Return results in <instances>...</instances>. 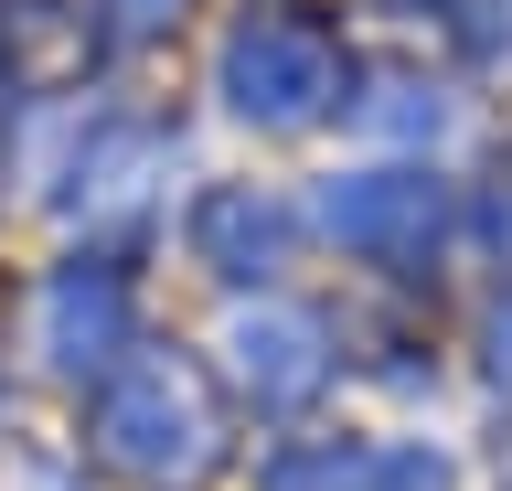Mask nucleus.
Listing matches in <instances>:
<instances>
[{
	"instance_id": "nucleus-1",
	"label": "nucleus",
	"mask_w": 512,
	"mask_h": 491,
	"mask_svg": "<svg viewBox=\"0 0 512 491\" xmlns=\"http://www.w3.org/2000/svg\"><path fill=\"white\" fill-rule=\"evenodd\" d=\"M96 438L139 481H192L214 459V417H203V395H192L182 363H128L118 385L96 395Z\"/></svg>"
},
{
	"instance_id": "nucleus-2",
	"label": "nucleus",
	"mask_w": 512,
	"mask_h": 491,
	"mask_svg": "<svg viewBox=\"0 0 512 491\" xmlns=\"http://www.w3.org/2000/svg\"><path fill=\"white\" fill-rule=\"evenodd\" d=\"M224 97H235V118H256V129H310L320 107L342 97V65H331V43H320L310 22L246 11L235 43H224Z\"/></svg>"
},
{
	"instance_id": "nucleus-3",
	"label": "nucleus",
	"mask_w": 512,
	"mask_h": 491,
	"mask_svg": "<svg viewBox=\"0 0 512 491\" xmlns=\"http://www.w3.org/2000/svg\"><path fill=\"white\" fill-rule=\"evenodd\" d=\"M128 331V289L107 267H54L43 299H32V353L54 363V374H96V363L118 353Z\"/></svg>"
},
{
	"instance_id": "nucleus-4",
	"label": "nucleus",
	"mask_w": 512,
	"mask_h": 491,
	"mask_svg": "<svg viewBox=\"0 0 512 491\" xmlns=\"http://www.w3.org/2000/svg\"><path fill=\"white\" fill-rule=\"evenodd\" d=\"M224 363H235V385H246L256 406H299V395H320V374H331L320 321H299V310H235Z\"/></svg>"
},
{
	"instance_id": "nucleus-5",
	"label": "nucleus",
	"mask_w": 512,
	"mask_h": 491,
	"mask_svg": "<svg viewBox=\"0 0 512 491\" xmlns=\"http://www.w3.org/2000/svg\"><path fill=\"white\" fill-rule=\"evenodd\" d=\"M267 491H448L438 449H384V438H331V449H288Z\"/></svg>"
},
{
	"instance_id": "nucleus-6",
	"label": "nucleus",
	"mask_w": 512,
	"mask_h": 491,
	"mask_svg": "<svg viewBox=\"0 0 512 491\" xmlns=\"http://www.w3.org/2000/svg\"><path fill=\"white\" fill-rule=\"evenodd\" d=\"M320 214H331L342 246L395 257V246H427V225H438V182H416V171H352V182L320 193Z\"/></svg>"
},
{
	"instance_id": "nucleus-7",
	"label": "nucleus",
	"mask_w": 512,
	"mask_h": 491,
	"mask_svg": "<svg viewBox=\"0 0 512 491\" xmlns=\"http://www.w3.org/2000/svg\"><path fill=\"white\" fill-rule=\"evenodd\" d=\"M192 257L224 267V278H267V267L288 257V203L256 193V182H224V193H203V214H192Z\"/></svg>"
},
{
	"instance_id": "nucleus-8",
	"label": "nucleus",
	"mask_w": 512,
	"mask_h": 491,
	"mask_svg": "<svg viewBox=\"0 0 512 491\" xmlns=\"http://www.w3.org/2000/svg\"><path fill=\"white\" fill-rule=\"evenodd\" d=\"M107 11H118V33H128V43L160 33V22H182V0H107Z\"/></svg>"
},
{
	"instance_id": "nucleus-9",
	"label": "nucleus",
	"mask_w": 512,
	"mask_h": 491,
	"mask_svg": "<svg viewBox=\"0 0 512 491\" xmlns=\"http://www.w3.org/2000/svg\"><path fill=\"white\" fill-rule=\"evenodd\" d=\"M11 491H75V481H64L54 459H22V470H11Z\"/></svg>"
},
{
	"instance_id": "nucleus-10",
	"label": "nucleus",
	"mask_w": 512,
	"mask_h": 491,
	"mask_svg": "<svg viewBox=\"0 0 512 491\" xmlns=\"http://www.w3.org/2000/svg\"><path fill=\"white\" fill-rule=\"evenodd\" d=\"M491 374H502V385H512V310H502V321H491Z\"/></svg>"
}]
</instances>
